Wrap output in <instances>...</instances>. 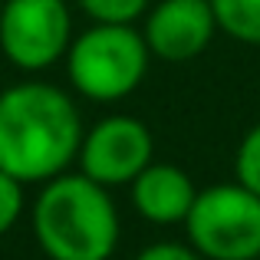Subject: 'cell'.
Instances as JSON below:
<instances>
[{
    "label": "cell",
    "mask_w": 260,
    "mask_h": 260,
    "mask_svg": "<svg viewBox=\"0 0 260 260\" xmlns=\"http://www.w3.org/2000/svg\"><path fill=\"white\" fill-rule=\"evenodd\" d=\"M0 10H4V0H0Z\"/></svg>",
    "instance_id": "14"
},
{
    "label": "cell",
    "mask_w": 260,
    "mask_h": 260,
    "mask_svg": "<svg viewBox=\"0 0 260 260\" xmlns=\"http://www.w3.org/2000/svg\"><path fill=\"white\" fill-rule=\"evenodd\" d=\"M155 142L142 119L132 115H109L86 132L79 148V168L86 178L99 181L102 188L132 184L152 165Z\"/></svg>",
    "instance_id": "6"
},
{
    "label": "cell",
    "mask_w": 260,
    "mask_h": 260,
    "mask_svg": "<svg viewBox=\"0 0 260 260\" xmlns=\"http://www.w3.org/2000/svg\"><path fill=\"white\" fill-rule=\"evenodd\" d=\"M132 260H204L191 244H175V241H158L148 244L145 250H139Z\"/></svg>",
    "instance_id": "13"
},
{
    "label": "cell",
    "mask_w": 260,
    "mask_h": 260,
    "mask_svg": "<svg viewBox=\"0 0 260 260\" xmlns=\"http://www.w3.org/2000/svg\"><path fill=\"white\" fill-rule=\"evenodd\" d=\"M217 30L247 46H260V0H211Z\"/></svg>",
    "instance_id": "9"
},
{
    "label": "cell",
    "mask_w": 260,
    "mask_h": 260,
    "mask_svg": "<svg viewBox=\"0 0 260 260\" xmlns=\"http://www.w3.org/2000/svg\"><path fill=\"white\" fill-rule=\"evenodd\" d=\"M23 214V181L0 168V234L13 228Z\"/></svg>",
    "instance_id": "12"
},
{
    "label": "cell",
    "mask_w": 260,
    "mask_h": 260,
    "mask_svg": "<svg viewBox=\"0 0 260 260\" xmlns=\"http://www.w3.org/2000/svg\"><path fill=\"white\" fill-rule=\"evenodd\" d=\"M188 241L204 260H257L260 257V194L234 184L198 191L188 221Z\"/></svg>",
    "instance_id": "4"
},
{
    "label": "cell",
    "mask_w": 260,
    "mask_h": 260,
    "mask_svg": "<svg viewBox=\"0 0 260 260\" xmlns=\"http://www.w3.org/2000/svg\"><path fill=\"white\" fill-rule=\"evenodd\" d=\"M79 7H83L95 23L132 26L148 10V0H79Z\"/></svg>",
    "instance_id": "10"
},
{
    "label": "cell",
    "mask_w": 260,
    "mask_h": 260,
    "mask_svg": "<svg viewBox=\"0 0 260 260\" xmlns=\"http://www.w3.org/2000/svg\"><path fill=\"white\" fill-rule=\"evenodd\" d=\"M214 30L211 0H161L148 13L142 37L161 63H188L208 50Z\"/></svg>",
    "instance_id": "7"
},
{
    "label": "cell",
    "mask_w": 260,
    "mask_h": 260,
    "mask_svg": "<svg viewBox=\"0 0 260 260\" xmlns=\"http://www.w3.org/2000/svg\"><path fill=\"white\" fill-rule=\"evenodd\" d=\"M145 37L132 26L92 23L73 40L66 53V76L73 89L92 102H119L142 86L148 73Z\"/></svg>",
    "instance_id": "3"
},
{
    "label": "cell",
    "mask_w": 260,
    "mask_h": 260,
    "mask_svg": "<svg viewBox=\"0 0 260 260\" xmlns=\"http://www.w3.org/2000/svg\"><path fill=\"white\" fill-rule=\"evenodd\" d=\"M234 172H237V181H241L244 188H250L254 194H260V122L241 139V145H237Z\"/></svg>",
    "instance_id": "11"
},
{
    "label": "cell",
    "mask_w": 260,
    "mask_h": 260,
    "mask_svg": "<svg viewBox=\"0 0 260 260\" xmlns=\"http://www.w3.org/2000/svg\"><path fill=\"white\" fill-rule=\"evenodd\" d=\"M198 188L178 165L152 161L132 181V204L152 224H184L194 208Z\"/></svg>",
    "instance_id": "8"
},
{
    "label": "cell",
    "mask_w": 260,
    "mask_h": 260,
    "mask_svg": "<svg viewBox=\"0 0 260 260\" xmlns=\"http://www.w3.org/2000/svg\"><path fill=\"white\" fill-rule=\"evenodd\" d=\"M73 46V17L66 0H4L0 50L17 70L40 73Z\"/></svg>",
    "instance_id": "5"
},
{
    "label": "cell",
    "mask_w": 260,
    "mask_h": 260,
    "mask_svg": "<svg viewBox=\"0 0 260 260\" xmlns=\"http://www.w3.org/2000/svg\"><path fill=\"white\" fill-rule=\"evenodd\" d=\"M119 211L109 188L79 175H59L33 201V234L50 260H109L119 247Z\"/></svg>",
    "instance_id": "2"
},
{
    "label": "cell",
    "mask_w": 260,
    "mask_h": 260,
    "mask_svg": "<svg viewBox=\"0 0 260 260\" xmlns=\"http://www.w3.org/2000/svg\"><path fill=\"white\" fill-rule=\"evenodd\" d=\"M79 109L59 86L17 83L0 92V168L23 184L66 175L83 148Z\"/></svg>",
    "instance_id": "1"
}]
</instances>
